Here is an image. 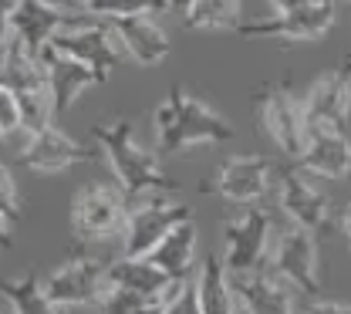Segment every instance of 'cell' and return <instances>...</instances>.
Returning <instances> with one entry per match:
<instances>
[{
  "label": "cell",
  "mask_w": 351,
  "mask_h": 314,
  "mask_svg": "<svg viewBox=\"0 0 351 314\" xmlns=\"http://www.w3.org/2000/svg\"><path fill=\"white\" fill-rule=\"evenodd\" d=\"M125 217H129V200L119 182H85L71 200V233L82 243L108 240L122 233Z\"/></svg>",
  "instance_id": "obj_3"
},
{
  "label": "cell",
  "mask_w": 351,
  "mask_h": 314,
  "mask_svg": "<svg viewBox=\"0 0 351 314\" xmlns=\"http://www.w3.org/2000/svg\"><path fill=\"white\" fill-rule=\"evenodd\" d=\"M193 284H196L199 314H240L237 294H233V280H230V270L223 267V257L206 254V261L199 264Z\"/></svg>",
  "instance_id": "obj_21"
},
{
  "label": "cell",
  "mask_w": 351,
  "mask_h": 314,
  "mask_svg": "<svg viewBox=\"0 0 351 314\" xmlns=\"http://www.w3.org/2000/svg\"><path fill=\"white\" fill-rule=\"evenodd\" d=\"M341 3H351V0H341Z\"/></svg>",
  "instance_id": "obj_41"
},
{
  "label": "cell",
  "mask_w": 351,
  "mask_h": 314,
  "mask_svg": "<svg viewBox=\"0 0 351 314\" xmlns=\"http://www.w3.org/2000/svg\"><path fill=\"white\" fill-rule=\"evenodd\" d=\"M0 298L7 301L10 314H71V308L47 298L41 287V274H24L17 280H0Z\"/></svg>",
  "instance_id": "obj_23"
},
{
  "label": "cell",
  "mask_w": 351,
  "mask_h": 314,
  "mask_svg": "<svg viewBox=\"0 0 351 314\" xmlns=\"http://www.w3.org/2000/svg\"><path fill=\"white\" fill-rule=\"evenodd\" d=\"M341 68H345V71H348V75H351V58H348V61H345V64H341Z\"/></svg>",
  "instance_id": "obj_38"
},
{
  "label": "cell",
  "mask_w": 351,
  "mask_h": 314,
  "mask_svg": "<svg viewBox=\"0 0 351 314\" xmlns=\"http://www.w3.org/2000/svg\"><path fill=\"white\" fill-rule=\"evenodd\" d=\"M277 210L287 217V224L304 226L311 233L335 226L331 196L307 180L301 166H277Z\"/></svg>",
  "instance_id": "obj_7"
},
{
  "label": "cell",
  "mask_w": 351,
  "mask_h": 314,
  "mask_svg": "<svg viewBox=\"0 0 351 314\" xmlns=\"http://www.w3.org/2000/svg\"><path fill=\"white\" fill-rule=\"evenodd\" d=\"M108 284L112 287H129L142 294H162L179 280H169L149 257H129L122 254L119 261H108Z\"/></svg>",
  "instance_id": "obj_22"
},
{
  "label": "cell",
  "mask_w": 351,
  "mask_h": 314,
  "mask_svg": "<svg viewBox=\"0 0 351 314\" xmlns=\"http://www.w3.org/2000/svg\"><path fill=\"white\" fill-rule=\"evenodd\" d=\"M122 51L129 54L135 64L142 68H156L169 58L173 51V41L166 34V27L156 21V14H132V17H115L108 21Z\"/></svg>",
  "instance_id": "obj_16"
},
{
  "label": "cell",
  "mask_w": 351,
  "mask_h": 314,
  "mask_svg": "<svg viewBox=\"0 0 351 314\" xmlns=\"http://www.w3.org/2000/svg\"><path fill=\"white\" fill-rule=\"evenodd\" d=\"M186 3H189V0H159V7H162V10H179V14L186 10Z\"/></svg>",
  "instance_id": "obj_36"
},
{
  "label": "cell",
  "mask_w": 351,
  "mask_h": 314,
  "mask_svg": "<svg viewBox=\"0 0 351 314\" xmlns=\"http://www.w3.org/2000/svg\"><path fill=\"white\" fill-rule=\"evenodd\" d=\"M196 254H199V233L193 220H182L179 226H173L145 257L162 270L169 280H189L193 267H196Z\"/></svg>",
  "instance_id": "obj_20"
},
{
  "label": "cell",
  "mask_w": 351,
  "mask_h": 314,
  "mask_svg": "<svg viewBox=\"0 0 351 314\" xmlns=\"http://www.w3.org/2000/svg\"><path fill=\"white\" fill-rule=\"evenodd\" d=\"M10 224H14V220L0 210V250H3V247H10Z\"/></svg>",
  "instance_id": "obj_34"
},
{
  "label": "cell",
  "mask_w": 351,
  "mask_h": 314,
  "mask_svg": "<svg viewBox=\"0 0 351 314\" xmlns=\"http://www.w3.org/2000/svg\"><path fill=\"white\" fill-rule=\"evenodd\" d=\"M98 149H91L85 142H78L75 135H68L61 125H44L41 132L27 135L24 149H21V166L38 173V176H54V173H64L71 169L75 162H88L95 159Z\"/></svg>",
  "instance_id": "obj_13"
},
{
  "label": "cell",
  "mask_w": 351,
  "mask_h": 314,
  "mask_svg": "<svg viewBox=\"0 0 351 314\" xmlns=\"http://www.w3.org/2000/svg\"><path fill=\"white\" fill-rule=\"evenodd\" d=\"M233 294L240 314H294L291 287L270 267L250 270V274H230Z\"/></svg>",
  "instance_id": "obj_19"
},
{
  "label": "cell",
  "mask_w": 351,
  "mask_h": 314,
  "mask_svg": "<svg viewBox=\"0 0 351 314\" xmlns=\"http://www.w3.org/2000/svg\"><path fill=\"white\" fill-rule=\"evenodd\" d=\"M0 129L10 132H21V105H17V91L10 88L3 78H0Z\"/></svg>",
  "instance_id": "obj_27"
},
{
  "label": "cell",
  "mask_w": 351,
  "mask_h": 314,
  "mask_svg": "<svg viewBox=\"0 0 351 314\" xmlns=\"http://www.w3.org/2000/svg\"><path fill=\"white\" fill-rule=\"evenodd\" d=\"M0 210L10 217V220H17L21 217V210H24V203H21V189H17V182L10 176V169L0 162Z\"/></svg>",
  "instance_id": "obj_28"
},
{
  "label": "cell",
  "mask_w": 351,
  "mask_h": 314,
  "mask_svg": "<svg viewBox=\"0 0 351 314\" xmlns=\"http://www.w3.org/2000/svg\"><path fill=\"white\" fill-rule=\"evenodd\" d=\"M257 115H261V129L270 135V142L287 159H298L304 152L307 142L304 105L291 91L287 82H274V85L257 91Z\"/></svg>",
  "instance_id": "obj_6"
},
{
  "label": "cell",
  "mask_w": 351,
  "mask_h": 314,
  "mask_svg": "<svg viewBox=\"0 0 351 314\" xmlns=\"http://www.w3.org/2000/svg\"><path fill=\"white\" fill-rule=\"evenodd\" d=\"M307 119V132L314 129H345L351 122V75L345 68L324 71L301 98Z\"/></svg>",
  "instance_id": "obj_14"
},
{
  "label": "cell",
  "mask_w": 351,
  "mask_h": 314,
  "mask_svg": "<svg viewBox=\"0 0 351 314\" xmlns=\"http://www.w3.org/2000/svg\"><path fill=\"white\" fill-rule=\"evenodd\" d=\"M182 220H193V210L179 200H169L162 193H149L142 200H132L129 217H125V254L129 257H145L173 226Z\"/></svg>",
  "instance_id": "obj_8"
},
{
  "label": "cell",
  "mask_w": 351,
  "mask_h": 314,
  "mask_svg": "<svg viewBox=\"0 0 351 314\" xmlns=\"http://www.w3.org/2000/svg\"><path fill=\"white\" fill-rule=\"evenodd\" d=\"M44 3H51V7H64V0H44ZM68 10V7H64Z\"/></svg>",
  "instance_id": "obj_37"
},
{
  "label": "cell",
  "mask_w": 351,
  "mask_h": 314,
  "mask_svg": "<svg viewBox=\"0 0 351 314\" xmlns=\"http://www.w3.org/2000/svg\"><path fill=\"white\" fill-rule=\"evenodd\" d=\"M304 314H351V304H345V301H328V298H314L304 308Z\"/></svg>",
  "instance_id": "obj_31"
},
{
  "label": "cell",
  "mask_w": 351,
  "mask_h": 314,
  "mask_svg": "<svg viewBox=\"0 0 351 314\" xmlns=\"http://www.w3.org/2000/svg\"><path fill=\"white\" fill-rule=\"evenodd\" d=\"M91 3H95V0H64V7H68V10H75V14H88V10H91Z\"/></svg>",
  "instance_id": "obj_35"
},
{
  "label": "cell",
  "mask_w": 351,
  "mask_h": 314,
  "mask_svg": "<svg viewBox=\"0 0 351 314\" xmlns=\"http://www.w3.org/2000/svg\"><path fill=\"white\" fill-rule=\"evenodd\" d=\"M267 267L274 270L287 287L307 298H321V264H317V233L304 226L287 224L274 230V243L267 254Z\"/></svg>",
  "instance_id": "obj_4"
},
{
  "label": "cell",
  "mask_w": 351,
  "mask_h": 314,
  "mask_svg": "<svg viewBox=\"0 0 351 314\" xmlns=\"http://www.w3.org/2000/svg\"><path fill=\"white\" fill-rule=\"evenodd\" d=\"M3 138H7V132H3V129H0V145H3Z\"/></svg>",
  "instance_id": "obj_39"
},
{
  "label": "cell",
  "mask_w": 351,
  "mask_h": 314,
  "mask_svg": "<svg viewBox=\"0 0 351 314\" xmlns=\"http://www.w3.org/2000/svg\"><path fill=\"white\" fill-rule=\"evenodd\" d=\"M166 314H199V301H196V284L193 280H186L179 291H176V298L169 301V308Z\"/></svg>",
  "instance_id": "obj_29"
},
{
  "label": "cell",
  "mask_w": 351,
  "mask_h": 314,
  "mask_svg": "<svg viewBox=\"0 0 351 314\" xmlns=\"http://www.w3.org/2000/svg\"><path fill=\"white\" fill-rule=\"evenodd\" d=\"M182 21L189 31H237L243 24V0H189Z\"/></svg>",
  "instance_id": "obj_24"
},
{
  "label": "cell",
  "mask_w": 351,
  "mask_h": 314,
  "mask_svg": "<svg viewBox=\"0 0 351 314\" xmlns=\"http://www.w3.org/2000/svg\"><path fill=\"white\" fill-rule=\"evenodd\" d=\"M274 243V220L267 210H247L223 220V267L230 274H250L267 267Z\"/></svg>",
  "instance_id": "obj_9"
},
{
  "label": "cell",
  "mask_w": 351,
  "mask_h": 314,
  "mask_svg": "<svg viewBox=\"0 0 351 314\" xmlns=\"http://www.w3.org/2000/svg\"><path fill=\"white\" fill-rule=\"evenodd\" d=\"M91 17H101V21H115V17H132V14H162L159 0H95Z\"/></svg>",
  "instance_id": "obj_26"
},
{
  "label": "cell",
  "mask_w": 351,
  "mask_h": 314,
  "mask_svg": "<svg viewBox=\"0 0 351 314\" xmlns=\"http://www.w3.org/2000/svg\"><path fill=\"white\" fill-rule=\"evenodd\" d=\"M41 287L47 298H54L64 308H98L101 294L108 291V261L75 254L71 261L58 264L47 277H41Z\"/></svg>",
  "instance_id": "obj_11"
},
{
  "label": "cell",
  "mask_w": 351,
  "mask_h": 314,
  "mask_svg": "<svg viewBox=\"0 0 351 314\" xmlns=\"http://www.w3.org/2000/svg\"><path fill=\"white\" fill-rule=\"evenodd\" d=\"M307 176L345 180L351 176V135L345 129H314L307 132L304 152L294 159Z\"/></svg>",
  "instance_id": "obj_18"
},
{
  "label": "cell",
  "mask_w": 351,
  "mask_h": 314,
  "mask_svg": "<svg viewBox=\"0 0 351 314\" xmlns=\"http://www.w3.org/2000/svg\"><path fill=\"white\" fill-rule=\"evenodd\" d=\"M152 132L159 156H179L196 145H219L233 138V125L217 108L189 91L173 88L169 98L152 112Z\"/></svg>",
  "instance_id": "obj_2"
},
{
  "label": "cell",
  "mask_w": 351,
  "mask_h": 314,
  "mask_svg": "<svg viewBox=\"0 0 351 314\" xmlns=\"http://www.w3.org/2000/svg\"><path fill=\"white\" fill-rule=\"evenodd\" d=\"M338 230H341V237L348 240V247H351V203L341 210V217H338Z\"/></svg>",
  "instance_id": "obj_33"
},
{
  "label": "cell",
  "mask_w": 351,
  "mask_h": 314,
  "mask_svg": "<svg viewBox=\"0 0 351 314\" xmlns=\"http://www.w3.org/2000/svg\"><path fill=\"white\" fill-rule=\"evenodd\" d=\"M51 47H58V51H64V54L85 61L88 68L98 75V85H105V82L112 78V71H115V68L122 64V58H125V51H122L115 31H112V24L101 21V17H91V14H85V21H82L78 27H68V31L54 34V38H51Z\"/></svg>",
  "instance_id": "obj_10"
},
{
  "label": "cell",
  "mask_w": 351,
  "mask_h": 314,
  "mask_svg": "<svg viewBox=\"0 0 351 314\" xmlns=\"http://www.w3.org/2000/svg\"><path fill=\"white\" fill-rule=\"evenodd\" d=\"M335 3L338 0H314V3L284 10V14H270V17H261V21L240 24L237 34L250 38V41H287V45L321 41L335 24V14H338Z\"/></svg>",
  "instance_id": "obj_5"
},
{
  "label": "cell",
  "mask_w": 351,
  "mask_h": 314,
  "mask_svg": "<svg viewBox=\"0 0 351 314\" xmlns=\"http://www.w3.org/2000/svg\"><path fill=\"white\" fill-rule=\"evenodd\" d=\"M41 64L51 101H54V115H64L91 85H98V75L85 61H78V58H71V54H64V51H58L51 45L41 51Z\"/></svg>",
  "instance_id": "obj_17"
},
{
  "label": "cell",
  "mask_w": 351,
  "mask_h": 314,
  "mask_svg": "<svg viewBox=\"0 0 351 314\" xmlns=\"http://www.w3.org/2000/svg\"><path fill=\"white\" fill-rule=\"evenodd\" d=\"M0 314H10V308H7V311H0Z\"/></svg>",
  "instance_id": "obj_40"
},
{
  "label": "cell",
  "mask_w": 351,
  "mask_h": 314,
  "mask_svg": "<svg viewBox=\"0 0 351 314\" xmlns=\"http://www.w3.org/2000/svg\"><path fill=\"white\" fill-rule=\"evenodd\" d=\"M277 166L267 156H230L219 162L210 180V189L233 206H254L274 189Z\"/></svg>",
  "instance_id": "obj_12"
},
{
  "label": "cell",
  "mask_w": 351,
  "mask_h": 314,
  "mask_svg": "<svg viewBox=\"0 0 351 314\" xmlns=\"http://www.w3.org/2000/svg\"><path fill=\"white\" fill-rule=\"evenodd\" d=\"M10 10H14V0H0V64L10 51V41H14V27H10Z\"/></svg>",
  "instance_id": "obj_30"
},
{
  "label": "cell",
  "mask_w": 351,
  "mask_h": 314,
  "mask_svg": "<svg viewBox=\"0 0 351 314\" xmlns=\"http://www.w3.org/2000/svg\"><path fill=\"white\" fill-rule=\"evenodd\" d=\"M91 135L101 145V152H105V159L112 166V176L122 186L125 200H142L149 193H173V189H179V182L162 169V156L145 149L135 138V125L129 119H115V122L95 125Z\"/></svg>",
  "instance_id": "obj_1"
},
{
  "label": "cell",
  "mask_w": 351,
  "mask_h": 314,
  "mask_svg": "<svg viewBox=\"0 0 351 314\" xmlns=\"http://www.w3.org/2000/svg\"><path fill=\"white\" fill-rule=\"evenodd\" d=\"M274 14H284V10H294V7H304V3H314V0H267Z\"/></svg>",
  "instance_id": "obj_32"
},
{
  "label": "cell",
  "mask_w": 351,
  "mask_h": 314,
  "mask_svg": "<svg viewBox=\"0 0 351 314\" xmlns=\"http://www.w3.org/2000/svg\"><path fill=\"white\" fill-rule=\"evenodd\" d=\"M17 105H21V132H24V135L41 132L44 125H51V122L58 119V115H54L51 91H47V88L17 91Z\"/></svg>",
  "instance_id": "obj_25"
},
{
  "label": "cell",
  "mask_w": 351,
  "mask_h": 314,
  "mask_svg": "<svg viewBox=\"0 0 351 314\" xmlns=\"http://www.w3.org/2000/svg\"><path fill=\"white\" fill-rule=\"evenodd\" d=\"M82 21H85V14H75V10H64V7H51L44 0H14V10H10L14 38L31 54H41L44 47L51 45L54 34H61L68 27H78Z\"/></svg>",
  "instance_id": "obj_15"
}]
</instances>
